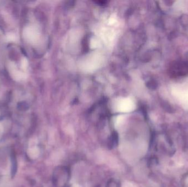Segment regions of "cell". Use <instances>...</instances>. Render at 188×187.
<instances>
[{
    "label": "cell",
    "instance_id": "2",
    "mask_svg": "<svg viewBox=\"0 0 188 187\" xmlns=\"http://www.w3.org/2000/svg\"><path fill=\"white\" fill-rule=\"evenodd\" d=\"M170 71L172 75L179 76L185 75L188 74V63H176L175 64L171 66Z\"/></svg>",
    "mask_w": 188,
    "mask_h": 187
},
{
    "label": "cell",
    "instance_id": "1",
    "mask_svg": "<svg viewBox=\"0 0 188 187\" xmlns=\"http://www.w3.org/2000/svg\"><path fill=\"white\" fill-rule=\"evenodd\" d=\"M57 172L55 176V182L57 184L60 186L63 184L64 186L69 180V171L67 168L62 167L57 169Z\"/></svg>",
    "mask_w": 188,
    "mask_h": 187
},
{
    "label": "cell",
    "instance_id": "3",
    "mask_svg": "<svg viewBox=\"0 0 188 187\" xmlns=\"http://www.w3.org/2000/svg\"><path fill=\"white\" fill-rule=\"evenodd\" d=\"M107 187H120V184L117 180L112 179L108 182Z\"/></svg>",
    "mask_w": 188,
    "mask_h": 187
}]
</instances>
